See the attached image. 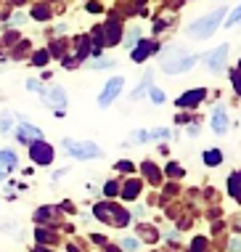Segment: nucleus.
<instances>
[{"instance_id": "f257e3e1", "label": "nucleus", "mask_w": 241, "mask_h": 252, "mask_svg": "<svg viewBox=\"0 0 241 252\" xmlns=\"http://www.w3.org/2000/svg\"><path fill=\"white\" fill-rule=\"evenodd\" d=\"M223 19H225V5L223 8H215L212 13H207V16H202V19H196V22L188 27V35L199 37V40H207L210 35L217 32V27L223 24Z\"/></svg>"}, {"instance_id": "f03ea898", "label": "nucleus", "mask_w": 241, "mask_h": 252, "mask_svg": "<svg viewBox=\"0 0 241 252\" xmlns=\"http://www.w3.org/2000/svg\"><path fill=\"white\" fill-rule=\"evenodd\" d=\"M64 146L69 149V154L74 157V159H98V157L103 154L98 144H93V141H64Z\"/></svg>"}, {"instance_id": "7ed1b4c3", "label": "nucleus", "mask_w": 241, "mask_h": 252, "mask_svg": "<svg viewBox=\"0 0 241 252\" xmlns=\"http://www.w3.org/2000/svg\"><path fill=\"white\" fill-rule=\"evenodd\" d=\"M199 61V56H191V53L185 51H178L172 59H164L162 61V72L164 74H181V72H188L191 66H194Z\"/></svg>"}, {"instance_id": "20e7f679", "label": "nucleus", "mask_w": 241, "mask_h": 252, "mask_svg": "<svg viewBox=\"0 0 241 252\" xmlns=\"http://www.w3.org/2000/svg\"><path fill=\"white\" fill-rule=\"evenodd\" d=\"M95 218L98 220H106V223H114V226H127V213L122 207H112V204H95Z\"/></svg>"}, {"instance_id": "39448f33", "label": "nucleus", "mask_w": 241, "mask_h": 252, "mask_svg": "<svg viewBox=\"0 0 241 252\" xmlns=\"http://www.w3.org/2000/svg\"><path fill=\"white\" fill-rule=\"evenodd\" d=\"M40 91H43V88H40ZM43 101L48 106L59 109V114H64V109H66V91L61 85H51V88H45V91H43Z\"/></svg>"}, {"instance_id": "423d86ee", "label": "nucleus", "mask_w": 241, "mask_h": 252, "mask_svg": "<svg viewBox=\"0 0 241 252\" xmlns=\"http://www.w3.org/2000/svg\"><path fill=\"white\" fill-rule=\"evenodd\" d=\"M202 61L210 66L212 74H220V72H223V66H225V61H228V45H220V48H215L212 53H204Z\"/></svg>"}, {"instance_id": "0eeeda50", "label": "nucleus", "mask_w": 241, "mask_h": 252, "mask_svg": "<svg viewBox=\"0 0 241 252\" xmlns=\"http://www.w3.org/2000/svg\"><path fill=\"white\" fill-rule=\"evenodd\" d=\"M122 85H125V77H120V74L109 80L106 88H103V93L98 96V106H101V109H106V106L112 104V101H114V98L122 93Z\"/></svg>"}, {"instance_id": "6e6552de", "label": "nucleus", "mask_w": 241, "mask_h": 252, "mask_svg": "<svg viewBox=\"0 0 241 252\" xmlns=\"http://www.w3.org/2000/svg\"><path fill=\"white\" fill-rule=\"evenodd\" d=\"M53 154H56V152H53V146H48L43 138H40V141H32V144H30V157L37 162V165H51V162H53Z\"/></svg>"}, {"instance_id": "1a4fd4ad", "label": "nucleus", "mask_w": 241, "mask_h": 252, "mask_svg": "<svg viewBox=\"0 0 241 252\" xmlns=\"http://www.w3.org/2000/svg\"><path fill=\"white\" fill-rule=\"evenodd\" d=\"M16 138L22 141V144H32V141H40V138H43V130H40L37 125H30V122H19Z\"/></svg>"}, {"instance_id": "9d476101", "label": "nucleus", "mask_w": 241, "mask_h": 252, "mask_svg": "<svg viewBox=\"0 0 241 252\" xmlns=\"http://www.w3.org/2000/svg\"><path fill=\"white\" fill-rule=\"evenodd\" d=\"M204 96H207V93H204V88H196V91L183 93V96L178 98L175 104H178V109H191V106H196L199 101H204Z\"/></svg>"}, {"instance_id": "9b49d317", "label": "nucleus", "mask_w": 241, "mask_h": 252, "mask_svg": "<svg viewBox=\"0 0 241 252\" xmlns=\"http://www.w3.org/2000/svg\"><path fill=\"white\" fill-rule=\"evenodd\" d=\"M103 30H106V35H103V40H106V45H117V40H120V35H122L120 22H117V19H109V22L103 24Z\"/></svg>"}, {"instance_id": "f8f14e48", "label": "nucleus", "mask_w": 241, "mask_h": 252, "mask_svg": "<svg viewBox=\"0 0 241 252\" xmlns=\"http://www.w3.org/2000/svg\"><path fill=\"white\" fill-rule=\"evenodd\" d=\"M156 48H159V45H154V43H146V40H143V43H138V48H133L130 51V56H133V61H146L151 53H154Z\"/></svg>"}, {"instance_id": "ddd939ff", "label": "nucleus", "mask_w": 241, "mask_h": 252, "mask_svg": "<svg viewBox=\"0 0 241 252\" xmlns=\"http://www.w3.org/2000/svg\"><path fill=\"white\" fill-rule=\"evenodd\" d=\"M228 114L223 112V109H215V114H212V130H215L217 135H223L225 130H228Z\"/></svg>"}, {"instance_id": "4468645a", "label": "nucleus", "mask_w": 241, "mask_h": 252, "mask_svg": "<svg viewBox=\"0 0 241 252\" xmlns=\"http://www.w3.org/2000/svg\"><path fill=\"white\" fill-rule=\"evenodd\" d=\"M138 194H141V181H138V178H130L125 186H122V196H125V199H135Z\"/></svg>"}, {"instance_id": "2eb2a0df", "label": "nucleus", "mask_w": 241, "mask_h": 252, "mask_svg": "<svg viewBox=\"0 0 241 252\" xmlns=\"http://www.w3.org/2000/svg\"><path fill=\"white\" fill-rule=\"evenodd\" d=\"M0 165L3 167H8V170H13L19 165V157H16V152H11V149H0Z\"/></svg>"}, {"instance_id": "dca6fc26", "label": "nucleus", "mask_w": 241, "mask_h": 252, "mask_svg": "<svg viewBox=\"0 0 241 252\" xmlns=\"http://www.w3.org/2000/svg\"><path fill=\"white\" fill-rule=\"evenodd\" d=\"M228 194L236 196V199H241V170H236V173L228 178Z\"/></svg>"}, {"instance_id": "f3484780", "label": "nucleus", "mask_w": 241, "mask_h": 252, "mask_svg": "<svg viewBox=\"0 0 241 252\" xmlns=\"http://www.w3.org/2000/svg\"><path fill=\"white\" fill-rule=\"evenodd\" d=\"M204 162L210 167L220 165V162H223V152H217V149H207V152H204Z\"/></svg>"}, {"instance_id": "a211bd4d", "label": "nucleus", "mask_w": 241, "mask_h": 252, "mask_svg": "<svg viewBox=\"0 0 241 252\" xmlns=\"http://www.w3.org/2000/svg\"><path fill=\"white\" fill-rule=\"evenodd\" d=\"M138 40H141V27H133V30L127 32V40H125V48H127V51H133Z\"/></svg>"}, {"instance_id": "6ab92c4d", "label": "nucleus", "mask_w": 241, "mask_h": 252, "mask_svg": "<svg viewBox=\"0 0 241 252\" xmlns=\"http://www.w3.org/2000/svg\"><path fill=\"white\" fill-rule=\"evenodd\" d=\"M149 88H151V74H146V77H143V83L133 91V98H135V101H138V98H143V96H146Z\"/></svg>"}, {"instance_id": "aec40b11", "label": "nucleus", "mask_w": 241, "mask_h": 252, "mask_svg": "<svg viewBox=\"0 0 241 252\" xmlns=\"http://www.w3.org/2000/svg\"><path fill=\"white\" fill-rule=\"evenodd\" d=\"M88 51H90V40H88V37H80V40H77V61L85 59Z\"/></svg>"}, {"instance_id": "412c9836", "label": "nucleus", "mask_w": 241, "mask_h": 252, "mask_svg": "<svg viewBox=\"0 0 241 252\" xmlns=\"http://www.w3.org/2000/svg\"><path fill=\"white\" fill-rule=\"evenodd\" d=\"M13 130V117L8 112H3L0 114V133H11Z\"/></svg>"}, {"instance_id": "4be33fe9", "label": "nucleus", "mask_w": 241, "mask_h": 252, "mask_svg": "<svg viewBox=\"0 0 241 252\" xmlns=\"http://www.w3.org/2000/svg\"><path fill=\"white\" fill-rule=\"evenodd\" d=\"M53 215H56V210H53V207H40L37 210V213H34V218H37V220L40 223H45V220H51V218Z\"/></svg>"}, {"instance_id": "5701e85b", "label": "nucleus", "mask_w": 241, "mask_h": 252, "mask_svg": "<svg viewBox=\"0 0 241 252\" xmlns=\"http://www.w3.org/2000/svg\"><path fill=\"white\" fill-rule=\"evenodd\" d=\"M149 96H151V101H154V104H164V91H159V88H149Z\"/></svg>"}, {"instance_id": "b1692460", "label": "nucleus", "mask_w": 241, "mask_h": 252, "mask_svg": "<svg viewBox=\"0 0 241 252\" xmlns=\"http://www.w3.org/2000/svg\"><path fill=\"white\" fill-rule=\"evenodd\" d=\"M103 194H106V196H117V194H120V183H117V181H109L106 186H103Z\"/></svg>"}, {"instance_id": "393cba45", "label": "nucleus", "mask_w": 241, "mask_h": 252, "mask_svg": "<svg viewBox=\"0 0 241 252\" xmlns=\"http://www.w3.org/2000/svg\"><path fill=\"white\" fill-rule=\"evenodd\" d=\"M48 56H51V53H48V51H37V53H34V56H32V64H34V66H43L45 61H48Z\"/></svg>"}, {"instance_id": "a878e982", "label": "nucleus", "mask_w": 241, "mask_h": 252, "mask_svg": "<svg viewBox=\"0 0 241 252\" xmlns=\"http://www.w3.org/2000/svg\"><path fill=\"white\" fill-rule=\"evenodd\" d=\"M151 135L146 133V130H135L133 135H130V141H133V144H143V141H149Z\"/></svg>"}, {"instance_id": "bb28decb", "label": "nucleus", "mask_w": 241, "mask_h": 252, "mask_svg": "<svg viewBox=\"0 0 241 252\" xmlns=\"http://www.w3.org/2000/svg\"><path fill=\"white\" fill-rule=\"evenodd\" d=\"M236 24H241V5L228 16V22H225V27H236Z\"/></svg>"}, {"instance_id": "cd10ccee", "label": "nucleus", "mask_w": 241, "mask_h": 252, "mask_svg": "<svg viewBox=\"0 0 241 252\" xmlns=\"http://www.w3.org/2000/svg\"><path fill=\"white\" fill-rule=\"evenodd\" d=\"M167 175H172V178H181V175H183V167L172 162V165H167Z\"/></svg>"}, {"instance_id": "c85d7f7f", "label": "nucleus", "mask_w": 241, "mask_h": 252, "mask_svg": "<svg viewBox=\"0 0 241 252\" xmlns=\"http://www.w3.org/2000/svg\"><path fill=\"white\" fill-rule=\"evenodd\" d=\"M143 170H146V173H149V178H151V181H154V183H156V181H159V173H156V167H154V165H151V162H146V165H143Z\"/></svg>"}, {"instance_id": "c756f323", "label": "nucleus", "mask_w": 241, "mask_h": 252, "mask_svg": "<svg viewBox=\"0 0 241 252\" xmlns=\"http://www.w3.org/2000/svg\"><path fill=\"white\" fill-rule=\"evenodd\" d=\"M191 252H207V239H194V247Z\"/></svg>"}, {"instance_id": "7c9ffc66", "label": "nucleus", "mask_w": 241, "mask_h": 252, "mask_svg": "<svg viewBox=\"0 0 241 252\" xmlns=\"http://www.w3.org/2000/svg\"><path fill=\"white\" fill-rule=\"evenodd\" d=\"M32 16L34 19H48V8H45V5H37V8L32 11Z\"/></svg>"}, {"instance_id": "2f4dec72", "label": "nucleus", "mask_w": 241, "mask_h": 252, "mask_svg": "<svg viewBox=\"0 0 241 252\" xmlns=\"http://www.w3.org/2000/svg\"><path fill=\"white\" fill-rule=\"evenodd\" d=\"M122 247H125V250H138V247H141V242H138V239H125V242H122Z\"/></svg>"}, {"instance_id": "473e14b6", "label": "nucleus", "mask_w": 241, "mask_h": 252, "mask_svg": "<svg viewBox=\"0 0 241 252\" xmlns=\"http://www.w3.org/2000/svg\"><path fill=\"white\" fill-rule=\"evenodd\" d=\"M233 88H236V93L241 96V69H239V72H233Z\"/></svg>"}, {"instance_id": "72a5a7b5", "label": "nucleus", "mask_w": 241, "mask_h": 252, "mask_svg": "<svg viewBox=\"0 0 241 252\" xmlns=\"http://www.w3.org/2000/svg\"><path fill=\"white\" fill-rule=\"evenodd\" d=\"M51 239H53V236L48 234L45 228H37V242H51Z\"/></svg>"}, {"instance_id": "f704fd0d", "label": "nucleus", "mask_w": 241, "mask_h": 252, "mask_svg": "<svg viewBox=\"0 0 241 252\" xmlns=\"http://www.w3.org/2000/svg\"><path fill=\"white\" fill-rule=\"evenodd\" d=\"M151 138H170V130H164V127H159V130H154V133H149Z\"/></svg>"}, {"instance_id": "c9c22d12", "label": "nucleus", "mask_w": 241, "mask_h": 252, "mask_svg": "<svg viewBox=\"0 0 241 252\" xmlns=\"http://www.w3.org/2000/svg\"><path fill=\"white\" fill-rule=\"evenodd\" d=\"M109 66H112V61H106V59H98V61H95V66H93V69H109Z\"/></svg>"}, {"instance_id": "e433bc0d", "label": "nucleus", "mask_w": 241, "mask_h": 252, "mask_svg": "<svg viewBox=\"0 0 241 252\" xmlns=\"http://www.w3.org/2000/svg\"><path fill=\"white\" fill-rule=\"evenodd\" d=\"M51 53H53V56H61V53H64V43H56L51 48Z\"/></svg>"}, {"instance_id": "4c0bfd02", "label": "nucleus", "mask_w": 241, "mask_h": 252, "mask_svg": "<svg viewBox=\"0 0 241 252\" xmlns=\"http://www.w3.org/2000/svg\"><path fill=\"white\" fill-rule=\"evenodd\" d=\"M27 91H40V83L37 80H27Z\"/></svg>"}, {"instance_id": "58836bf2", "label": "nucleus", "mask_w": 241, "mask_h": 252, "mask_svg": "<svg viewBox=\"0 0 241 252\" xmlns=\"http://www.w3.org/2000/svg\"><path fill=\"white\" fill-rule=\"evenodd\" d=\"M22 22H24V13H16V16L11 19V24H13V27H22Z\"/></svg>"}, {"instance_id": "ea45409f", "label": "nucleus", "mask_w": 241, "mask_h": 252, "mask_svg": "<svg viewBox=\"0 0 241 252\" xmlns=\"http://www.w3.org/2000/svg\"><path fill=\"white\" fill-rule=\"evenodd\" d=\"M117 167H120V170H125V173H133V165H130V162H120Z\"/></svg>"}, {"instance_id": "a19ab883", "label": "nucleus", "mask_w": 241, "mask_h": 252, "mask_svg": "<svg viewBox=\"0 0 241 252\" xmlns=\"http://www.w3.org/2000/svg\"><path fill=\"white\" fill-rule=\"evenodd\" d=\"M231 250L239 252V250H241V239H233V242H231Z\"/></svg>"}, {"instance_id": "79ce46f5", "label": "nucleus", "mask_w": 241, "mask_h": 252, "mask_svg": "<svg viewBox=\"0 0 241 252\" xmlns=\"http://www.w3.org/2000/svg\"><path fill=\"white\" fill-rule=\"evenodd\" d=\"M5 170H8V167H3V165H0V181L5 178Z\"/></svg>"}, {"instance_id": "37998d69", "label": "nucleus", "mask_w": 241, "mask_h": 252, "mask_svg": "<svg viewBox=\"0 0 241 252\" xmlns=\"http://www.w3.org/2000/svg\"><path fill=\"white\" fill-rule=\"evenodd\" d=\"M34 252H51V250H43V247H37V250H34Z\"/></svg>"}, {"instance_id": "c03bdc74", "label": "nucleus", "mask_w": 241, "mask_h": 252, "mask_svg": "<svg viewBox=\"0 0 241 252\" xmlns=\"http://www.w3.org/2000/svg\"><path fill=\"white\" fill-rule=\"evenodd\" d=\"M109 252H120V250H117V247H109Z\"/></svg>"}]
</instances>
